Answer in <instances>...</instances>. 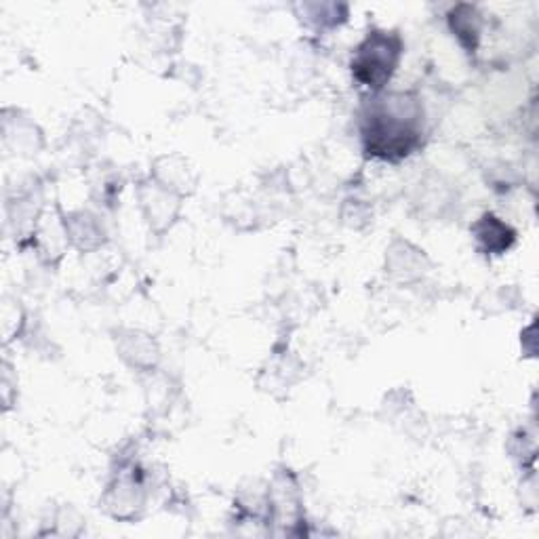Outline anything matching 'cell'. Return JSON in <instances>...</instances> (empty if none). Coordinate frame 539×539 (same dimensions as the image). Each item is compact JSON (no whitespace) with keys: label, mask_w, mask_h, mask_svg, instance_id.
I'll use <instances>...</instances> for the list:
<instances>
[{"label":"cell","mask_w":539,"mask_h":539,"mask_svg":"<svg viewBox=\"0 0 539 539\" xmlns=\"http://www.w3.org/2000/svg\"><path fill=\"white\" fill-rule=\"evenodd\" d=\"M365 152L398 163L424 144V106L413 93H373L361 114Z\"/></svg>","instance_id":"6da1fadb"},{"label":"cell","mask_w":539,"mask_h":539,"mask_svg":"<svg viewBox=\"0 0 539 539\" xmlns=\"http://www.w3.org/2000/svg\"><path fill=\"white\" fill-rule=\"evenodd\" d=\"M121 356L133 367H154L158 361V348L152 337L142 333H129L121 344Z\"/></svg>","instance_id":"277c9868"},{"label":"cell","mask_w":539,"mask_h":539,"mask_svg":"<svg viewBox=\"0 0 539 539\" xmlns=\"http://www.w3.org/2000/svg\"><path fill=\"white\" fill-rule=\"evenodd\" d=\"M403 55V38L396 32L373 30L352 55L354 81L373 93H382Z\"/></svg>","instance_id":"7a4b0ae2"},{"label":"cell","mask_w":539,"mask_h":539,"mask_svg":"<svg viewBox=\"0 0 539 539\" xmlns=\"http://www.w3.org/2000/svg\"><path fill=\"white\" fill-rule=\"evenodd\" d=\"M466 11H468V15H459L457 11L453 13L451 28L457 34L459 41H462V45L466 49L474 51L476 43H478V32H481V19L474 15V9L468 7Z\"/></svg>","instance_id":"5b68a950"},{"label":"cell","mask_w":539,"mask_h":539,"mask_svg":"<svg viewBox=\"0 0 539 539\" xmlns=\"http://www.w3.org/2000/svg\"><path fill=\"white\" fill-rule=\"evenodd\" d=\"M472 232L476 236L478 245H481V249L491 255L506 253L516 241V232L493 213H485L481 219H478V222L472 226Z\"/></svg>","instance_id":"3957f363"}]
</instances>
